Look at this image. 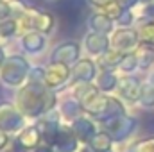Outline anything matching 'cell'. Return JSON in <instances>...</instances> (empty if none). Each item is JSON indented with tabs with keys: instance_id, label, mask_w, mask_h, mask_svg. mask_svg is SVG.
Returning <instances> with one entry per match:
<instances>
[{
	"instance_id": "6da1fadb",
	"label": "cell",
	"mask_w": 154,
	"mask_h": 152,
	"mask_svg": "<svg viewBox=\"0 0 154 152\" xmlns=\"http://www.w3.org/2000/svg\"><path fill=\"white\" fill-rule=\"evenodd\" d=\"M122 61H124V66H122L124 70H133L134 65H136V57L134 56H125Z\"/></svg>"
},
{
	"instance_id": "7a4b0ae2",
	"label": "cell",
	"mask_w": 154,
	"mask_h": 152,
	"mask_svg": "<svg viewBox=\"0 0 154 152\" xmlns=\"http://www.w3.org/2000/svg\"><path fill=\"white\" fill-rule=\"evenodd\" d=\"M115 82H113V77L109 75V74H106V75H102L100 77V86L102 88H111Z\"/></svg>"
}]
</instances>
